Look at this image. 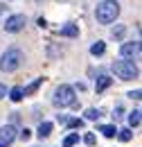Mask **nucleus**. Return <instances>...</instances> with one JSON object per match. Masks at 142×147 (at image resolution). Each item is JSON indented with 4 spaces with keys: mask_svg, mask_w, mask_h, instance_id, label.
<instances>
[{
    "mask_svg": "<svg viewBox=\"0 0 142 147\" xmlns=\"http://www.w3.org/2000/svg\"><path fill=\"white\" fill-rule=\"evenodd\" d=\"M122 57H124V61L138 59V57H140V41H131V43H124V45H122Z\"/></svg>",
    "mask_w": 142,
    "mask_h": 147,
    "instance_id": "nucleus-6",
    "label": "nucleus"
},
{
    "mask_svg": "<svg viewBox=\"0 0 142 147\" xmlns=\"http://www.w3.org/2000/svg\"><path fill=\"white\" fill-rule=\"evenodd\" d=\"M102 111L99 109H86V120H99Z\"/></svg>",
    "mask_w": 142,
    "mask_h": 147,
    "instance_id": "nucleus-18",
    "label": "nucleus"
},
{
    "mask_svg": "<svg viewBox=\"0 0 142 147\" xmlns=\"http://www.w3.org/2000/svg\"><path fill=\"white\" fill-rule=\"evenodd\" d=\"M113 36H115L117 41H120V38L124 36V27H122V25H117V27H113Z\"/></svg>",
    "mask_w": 142,
    "mask_h": 147,
    "instance_id": "nucleus-20",
    "label": "nucleus"
},
{
    "mask_svg": "<svg viewBox=\"0 0 142 147\" xmlns=\"http://www.w3.org/2000/svg\"><path fill=\"white\" fill-rule=\"evenodd\" d=\"M117 14H120V2L117 0H104V2H99L97 5V9H95V16L99 23H113V20L117 18Z\"/></svg>",
    "mask_w": 142,
    "mask_h": 147,
    "instance_id": "nucleus-1",
    "label": "nucleus"
},
{
    "mask_svg": "<svg viewBox=\"0 0 142 147\" xmlns=\"http://www.w3.org/2000/svg\"><path fill=\"white\" fill-rule=\"evenodd\" d=\"M0 11H2V7H0Z\"/></svg>",
    "mask_w": 142,
    "mask_h": 147,
    "instance_id": "nucleus-25",
    "label": "nucleus"
},
{
    "mask_svg": "<svg viewBox=\"0 0 142 147\" xmlns=\"http://www.w3.org/2000/svg\"><path fill=\"white\" fill-rule=\"evenodd\" d=\"M79 143V134H70V136H66V140H63V147H74Z\"/></svg>",
    "mask_w": 142,
    "mask_h": 147,
    "instance_id": "nucleus-16",
    "label": "nucleus"
},
{
    "mask_svg": "<svg viewBox=\"0 0 142 147\" xmlns=\"http://www.w3.org/2000/svg\"><path fill=\"white\" fill-rule=\"evenodd\" d=\"M131 136H133V134H131V129H117V138H120L122 143H129V140H131Z\"/></svg>",
    "mask_w": 142,
    "mask_h": 147,
    "instance_id": "nucleus-17",
    "label": "nucleus"
},
{
    "mask_svg": "<svg viewBox=\"0 0 142 147\" xmlns=\"http://www.w3.org/2000/svg\"><path fill=\"white\" fill-rule=\"evenodd\" d=\"M9 97H11V102H20L25 95H23V88L20 86H14L11 91H9Z\"/></svg>",
    "mask_w": 142,
    "mask_h": 147,
    "instance_id": "nucleus-15",
    "label": "nucleus"
},
{
    "mask_svg": "<svg viewBox=\"0 0 142 147\" xmlns=\"http://www.w3.org/2000/svg\"><path fill=\"white\" fill-rule=\"evenodd\" d=\"M0 147H2V145H0Z\"/></svg>",
    "mask_w": 142,
    "mask_h": 147,
    "instance_id": "nucleus-27",
    "label": "nucleus"
},
{
    "mask_svg": "<svg viewBox=\"0 0 142 147\" xmlns=\"http://www.w3.org/2000/svg\"><path fill=\"white\" fill-rule=\"evenodd\" d=\"M5 95H7V88H5V84H0V100H2Z\"/></svg>",
    "mask_w": 142,
    "mask_h": 147,
    "instance_id": "nucleus-24",
    "label": "nucleus"
},
{
    "mask_svg": "<svg viewBox=\"0 0 142 147\" xmlns=\"http://www.w3.org/2000/svg\"><path fill=\"white\" fill-rule=\"evenodd\" d=\"M41 84H43V77H36V79L29 84V86H27V88H23V95H32V93H36Z\"/></svg>",
    "mask_w": 142,
    "mask_h": 147,
    "instance_id": "nucleus-11",
    "label": "nucleus"
},
{
    "mask_svg": "<svg viewBox=\"0 0 142 147\" xmlns=\"http://www.w3.org/2000/svg\"><path fill=\"white\" fill-rule=\"evenodd\" d=\"M140 95H142L140 91H131V93H129V97H131V100H140Z\"/></svg>",
    "mask_w": 142,
    "mask_h": 147,
    "instance_id": "nucleus-23",
    "label": "nucleus"
},
{
    "mask_svg": "<svg viewBox=\"0 0 142 147\" xmlns=\"http://www.w3.org/2000/svg\"><path fill=\"white\" fill-rule=\"evenodd\" d=\"M20 63H23V52L18 48H9L0 59V68L5 73H14L16 68H20Z\"/></svg>",
    "mask_w": 142,
    "mask_h": 147,
    "instance_id": "nucleus-3",
    "label": "nucleus"
},
{
    "mask_svg": "<svg viewBox=\"0 0 142 147\" xmlns=\"http://www.w3.org/2000/svg\"><path fill=\"white\" fill-rule=\"evenodd\" d=\"M138 125H140V109L129 113V127H138Z\"/></svg>",
    "mask_w": 142,
    "mask_h": 147,
    "instance_id": "nucleus-14",
    "label": "nucleus"
},
{
    "mask_svg": "<svg viewBox=\"0 0 142 147\" xmlns=\"http://www.w3.org/2000/svg\"><path fill=\"white\" fill-rule=\"evenodd\" d=\"M74 88H72L70 84H61V86H56V91L52 95V104L54 107H72L74 104Z\"/></svg>",
    "mask_w": 142,
    "mask_h": 147,
    "instance_id": "nucleus-2",
    "label": "nucleus"
},
{
    "mask_svg": "<svg viewBox=\"0 0 142 147\" xmlns=\"http://www.w3.org/2000/svg\"><path fill=\"white\" fill-rule=\"evenodd\" d=\"M38 2H41V0H38Z\"/></svg>",
    "mask_w": 142,
    "mask_h": 147,
    "instance_id": "nucleus-26",
    "label": "nucleus"
},
{
    "mask_svg": "<svg viewBox=\"0 0 142 147\" xmlns=\"http://www.w3.org/2000/svg\"><path fill=\"white\" fill-rule=\"evenodd\" d=\"M90 52H92L95 57L104 55V52H106V43H104V41H97V43H92V45H90Z\"/></svg>",
    "mask_w": 142,
    "mask_h": 147,
    "instance_id": "nucleus-12",
    "label": "nucleus"
},
{
    "mask_svg": "<svg viewBox=\"0 0 142 147\" xmlns=\"http://www.w3.org/2000/svg\"><path fill=\"white\" fill-rule=\"evenodd\" d=\"M68 127L70 129H81L84 127V120H81V118H72V120H68Z\"/></svg>",
    "mask_w": 142,
    "mask_h": 147,
    "instance_id": "nucleus-19",
    "label": "nucleus"
},
{
    "mask_svg": "<svg viewBox=\"0 0 142 147\" xmlns=\"http://www.w3.org/2000/svg\"><path fill=\"white\" fill-rule=\"evenodd\" d=\"M113 73L117 75L120 79H135L138 77V66L133 63V61H124V59H120V61H113Z\"/></svg>",
    "mask_w": 142,
    "mask_h": 147,
    "instance_id": "nucleus-4",
    "label": "nucleus"
},
{
    "mask_svg": "<svg viewBox=\"0 0 142 147\" xmlns=\"http://www.w3.org/2000/svg\"><path fill=\"white\" fill-rule=\"evenodd\" d=\"M59 34H61V36H68V38H77L79 36V27H77L74 23H66V25L59 30Z\"/></svg>",
    "mask_w": 142,
    "mask_h": 147,
    "instance_id": "nucleus-8",
    "label": "nucleus"
},
{
    "mask_svg": "<svg viewBox=\"0 0 142 147\" xmlns=\"http://www.w3.org/2000/svg\"><path fill=\"white\" fill-rule=\"evenodd\" d=\"M36 134H38V138H48V136L52 134V122H41Z\"/></svg>",
    "mask_w": 142,
    "mask_h": 147,
    "instance_id": "nucleus-10",
    "label": "nucleus"
},
{
    "mask_svg": "<svg viewBox=\"0 0 142 147\" xmlns=\"http://www.w3.org/2000/svg\"><path fill=\"white\" fill-rule=\"evenodd\" d=\"M111 84H113V79H111L108 75H99V77H97V82H95V91L102 93V91H106Z\"/></svg>",
    "mask_w": 142,
    "mask_h": 147,
    "instance_id": "nucleus-9",
    "label": "nucleus"
},
{
    "mask_svg": "<svg viewBox=\"0 0 142 147\" xmlns=\"http://www.w3.org/2000/svg\"><path fill=\"white\" fill-rule=\"evenodd\" d=\"M29 136H32V131H29V129H27V127H25V129H23V131H20V138H23V140H27Z\"/></svg>",
    "mask_w": 142,
    "mask_h": 147,
    "instance_id": "nucleus-22",
    "label": "nucleus"
},
{
    "mask_svg": "<svg viewBox=\"0 0 142 147\" xmlns=\"http://www.w3.org/2000/svg\"><path fill=\"white\" fill-rule=\"evenodd\" d=\"M99 131H102L106 138H113V136H117V127H115V125H102V127H99Z\"/></svg>",
    "mask_w": 142,
    "mask_h": 147,
    "instance_id": "nucleus-13",
    "label": "nucleus"
},
{
    "mask_svg": "<svg viewBox=\"0 0 142 147\" xmlns=\"http://www.w3.org/2000/svg\"><path fill=\"white\" fill-rule=\"evenodd\" d=\"M84 140H86V145H95V134H86Z\"/></svg>",
    "mask_w": 142,
    "mask_h": 147,
    "instance_id": "nucleus-21",
    "label": "nucleus"
},
{
    "mask_svg": "<svg viewBox=\"0 0 142 147\" xmlns=\"http://www.w3.org/2000/svg\"><path fill=\"white\" fill-rule=\"evenodd\" d=\"M14 138H16V127L14 125H5V127L0 129V145H9V143H14Z\"/></svg>",
    "mask_w": 142,
    "mask_h": 147,
    "instance_id": "nucleus-7",
    "label": "nucleus"
},
{
    "mask_svg": "<svg viewBox=\"0 0 142 147\" xmlns=\"http://www.w3.org/2000/svg\"><path fill=\"white\" fill-rule=\"evenodd\" d=\"M25 23H27L25 14H14V16H9V18H7V23H5V32H9V34L20 32V30L25 27Z\"/></svg>",
    "mask_w": 142,
    "mask_h": 147,
    "instance_id": "nucleus-5",
    "label": "nucleus"
}]
</instances>
